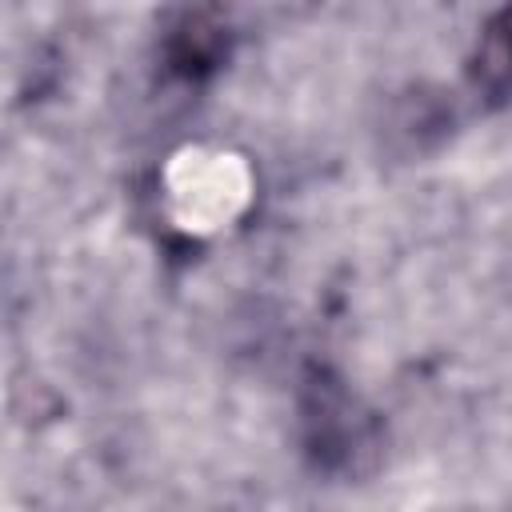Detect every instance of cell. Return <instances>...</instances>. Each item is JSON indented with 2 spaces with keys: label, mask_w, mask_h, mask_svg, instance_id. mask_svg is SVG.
<instances>
[{
  "label": "cell",
  "mask_w": 512,
  "mask_h": 512,
  "mask_svg": "<svg viewBox=\"0 0 512 512\" xmlns=\"http://www.w3.org/2000/svg\"><path fill=\"white\" fill-rule=\"evenodd\" d=\"M300 428L304 448L324 472H364L380 452L376 416L348 392V384L328 368H308L300 388Z\"/></svg>",
  "instance_id": "6da1fadb"
},
{
  "label": "cell",
  "mask_w": 512,
  "mask_h": 512,
  "mask_svg": "<svg viewBox=\"0 0 512 512\" xmlns=\"http://www.w3.org/2000/svg\"><path fill=\"white\" fill-rule=\"evenodd\" d=\"M232 52V28L216 8H188L164 36V60L184 80L212 76Z\"/></svg>",
  "instance_id": "7a4b0ae2"
},
{
  "label": "cell",
  "mask_w": 512,
  "mask_h": 512,
  "mask_svg": "<svg viewBox=\"0 0 512 512\" xmlns=\"http://www.w3.org/2000/svg\"><path fill=\"white\" fill-rule=\"evenodd\" d=\"M468 80L488 104H500L512 96V4L484 24L468 56Z\"/></svg>",
  "instance_id": "3957f363"
}]
</instances>
